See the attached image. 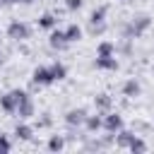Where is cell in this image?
<instances>
[{
	"label": "cell",
	"instance_id": "cell-15",
	"mask_svg": "<svg viewBox=\"0 0 154 154\" xmlns=\"http://www.w3.org/2000/svg\"><path fill=\"white\" fill-rule=\"evenodd\" d=\"M101 125H103V118H101V116H87V118H84V128H87L89 132L101 130Z\"/></svg>",
	"mask_w": 154,
	"mask_h": 154
},
{
	"label": "cell",
	"instance_id": "cell-10",
	"mask_svg": "<svg viewBox=\"0 0 154 154\" xmlns=\"http://www.w3.org/2000/svg\"><path fill=\"white\" fill-rule=\"evenodd\" d=\"M38 26H41V29H55V26H58V17H55L53 12H43V14L38 17Z\"/></svg>",
	"mask_w": 154,
	"mask_h": 154
},
{
	"label": "cell",
	"instance_id": "cell-21",
	"mask_svg": "<svg viewBox=\"0 0 154 154\" xmlns=\"http://www.w3.org/2000/svg\"><path fill=\"white\" fill-rule=\"evenodd\" d=\"M128 149H130V152H147V142H144V140H140V137L135 135V137H132V142L128 144Z\"/></svg>",
	"mask_w": 154,
	"mask_h": 154
},
{
	"label": "cell",
	"instance_id": "cell-13",
	"mask_svg": "<svg viewBox=\"0 0 154 154\" xmlns=\"http://www.w3.org/2000/svg\"><path fill=\"white\" fill-rule=\"evenodd\" d=\"M65 38H67V43H75V41H79L82 38V29L72 22V24H67V29H65Z\"/></svg>",
	"mask_w": 154,
	"mask_h": 154
},
{
	"label": "cell",
	"instance_id": "cell-9",
	"mask_svg": "<svg viewBox=\"0 0 154 154\" xmlns=\"http://www.w3.org/2000/svg\"><path fill=\"white\" fill-rule=\"evenodd\" d=\"M14 113H17L19 118H31V116H34V101H31V96H26V99H22Z\"/></svg>",
	"mask_w": 154,
	"mask_h": 154
},
{
	"label": "cell",
	"instance_id": "cell-5",
	"mask_svg": "<svg viewBox=\"0 0 154 154\" xmlns=\"http://www.w3.org/2000/svg\"><path fill=\"white\" fill-rule=\"evenodd\" d=\"M31 82H34V87H43V84H53V77H51V70L48 67H43V65H38L34 72H31Z\"/></svg>",
	"mask_w": 154,
	"mask_h": 154
},
{
	"label": "cell",
	"instance_id": "cell-1",
	"mask_svg": "<svg viewBox=\"0 0 154 154\" xmlns=\"http://www.w3.org/2000/svg\"><path fill=\"white\" fill-rule=\"evenodd\" d=\"M149 26H152V17H147V14H137V17H132V19H130V24L123 29V36L132 41V38L142 36Z\"/></svg>",
	"mask_w": 154,
	"mask_h": 154
},
{
	"label": "cell",
	"instance_id": "cell-3",
	"mask_svg": "<svg viewBox=\"0 0 154 154\" xmlns=\"http://www.w3.org/2000/svg\"><path fill=\"white\" fill-rule=\"evenodd\" d=\"M7 36L12 38V41H26L29 36H31V29H29V24L26 22H22V19H12L10 22V26H7Z\"/></svg>",
	"mask_w": 154,
	"mask_h": 154
},
{
	"label": "cell",
	"instance_id": "cell-7",
	"mask_svg": "<svg viewBox=\"0 0 154 154\" xmlns=\"http://www.w3.org/2000/svg\"><path fill=\"white\" fill-rule=\"evenodd\" d=\"M48 43H51L53 48H58V51L67 48V38H65V31H63V29H51V38H48Z\"/></svg>",
	"mask_w": 154,
	"mask_h": 154
},
{
	"label": "cell",
	"instance_id": "cell-2",
	"mask_svg": "<svg viewBox=\"0 0 154 154\" xmlns=\"http://www.w3.org/2000/svg\"><path fill=\"white\" fill-rule=\"evenodd\" d=\"M26 96H29V94H26L24 89H12V91H7V94L0 96V108H2L5 113H14L17 106H19V101L26 99Z\"/></svg>",
	"mask_w": 154,
	"mask_h": 154
},
{
	"label": "cell",
	"instance_id": "cell-8",
	"mask_svg": "<svg viewBox=\"0 0 154 154\" xmlns=\"http://www.w3.org/2000/svg\"><path fill=\"white\" fill-rule=\"evenodd\" d=\"M94 65L99 67V70H118V60H116V55H96V60H94Z\"/></svg>",
	"mask_w": 154,
	"mask_h": 154
},
{
	"label": "cell",
	"instance_id": "cell-16",
	"mask_svg": "<svg viewBox=\"0 0 154 154\" xmlns=\"http://www.w3.org/2000/svg\"><path fill=\"white\" fill-rule=\"evenodd\" d=\"M14 135H17L19 140H31V137H34V128H31V125H26V123H17Z\"/></svg>",
	"mask_w": 154,
	"mask_h": 154
},
{
	"label": "cell",
	"instance_id": "cell-12",
	"mask_svg": "<svg viewBox=\"0 0 154 154\" xmlns=\"http://www.w3.org/2000/svg\"><path fill=\"white\" fill-rule=\"evenodd\" d=\"M48 70H51L53 82H58V79H63V77L67 75V67H65L63 63H58V60H55V63H51V65H48Z\"/></svg>",
	"mask_w": 154,
	"mask_h": 154
},
{
	"label": "cell",
	"instance_id": "cell-11",
	"mask_svg": "<svg viewBox=\"0 0 154 154\" xmlns=\"http://www.w3.org/2000/svg\"><path fill=\"white\" fill-rule=\"evenodd\" d=\"M94 106H96L101 113H106V111H111V106H113V99H111L108 94H99V96H94Z\"/></svg>",
	"mask_w": 154,
	"mask_h": 154
},
{
	"label": "cell",
	"instance_id": "cell-23",
	"mask_svg": "<svg viewBox=\"0 0 154 154\" xmlns=\"http://www.w3.org/2000/svg\"><path fill=\"white\" fill-rule=\"evenodd\" d=\"M10 149H12V142L7 140V135H2V132H0V154H7Z\"/></svg>",
	"mask_w": 154,
	"mask_h": 154
},
{
	"label": "cell",
	"instance_id": "cell-25",
	"mask_svg": "<svg viewBox=\"0 0 154 154\" xmlns=\"http://www.w3.org/2000/svg\"><path fill=\"white\" fill-rule=\"evenodd\" d=\"M2 63H5V53L0 51V65H2Z\"/></svg>",
	"mask_w": 154,
	"mask_h": 154
},
{
	"label": "cell",
	"instance_id": "cell-22",
	"mask_svg": "<svg viewBox=\"0 0 154 154\" xmlns=\"http://www.w3.org/2000/svg\"><path fill=\"white\" fill-rule=\"evenodd\" d=\"M106 31V22H96V24H89V34L91 36H101Z\"/></svg>",
	"mask_w": 154,
	"mask_h": 154
},
{
	"label": "cell",
	"instance_id": "cell-17",
	"mask_svg": "<svg viewBox=\"0 0 154 154\" xmlns=\"http://www.w3.org/2000/svg\"><path fill=\"white\" fill-rule=\"evenodd\" d=\"M116 135H118V137H116V144H118V147H125V149H128V144H130V142H132V137H135V132L123 130V128H120Z\"/></svg>",
	"mask_w": 154,
	"mask_h": 154
},
{
	"label": "cell",
	"instance_id": "cell-14",
	"mask_svg": "<svg viewBox=\"0 0 154 154\" xmlns=\"http://www.w3.org/2000/svg\"><path fill=\"white\" fill-rule=\"evenodd\" d=\"M123 94H125L128 99H135V96L140 94V82H137V79H128V82L123 84Z\"/></svg>",
	"mask_w": 154,
	"mask_h": 154
},
{
	"label": "cell",
	"instance_id": "cell-4",
	"mask_svg": "<svg viewBox=\"0 0 154 154\" xmlns=\"http://www.w3.org/2000/svg\"><path fill=\"white\" fill-rule=\"evenodd\" d=\"M101 118H103V125H101V128H103L106 132H111V135H116V132L123 128V118H120L118 113H113V111H106Z\"/></svg>",
	"mask_w": 154,
	"mask_h": 154
},
{
	"label": "cell",
	"instance_id": "cell-24",
	"mask_svg": "<svg viewBox=\"0 0 154 154\" xmlns=\"http://www.w3.org/2000/svg\"><path fill=\"white\" fill-rule=\"evenodd\" d=\"M82 5H84V0H65V7H67L70 12H77Z\"/></svg>",
	"mask_w": 154,
	"mask_h": 154
},
{
	"label": "cell",
	"instance_id": "cell-26",
	"mask_svg": "<svg viewBox=\"0 0 154 154\" xmlns=\"http://www.w3.org/2000/svg\"><path fill=\"white\" fill-rule=\"evenodd\" d=\"M0 41H2V38H0Z\"/></svg>",
	"mask_w": 154,
	"mask_h": 154
},
{
	"label": "cell",
	"instance_id": "cell-20",
	"mask_svg": "<svg viewBox=\"0 0 154 154\" xmlns=\"http://www.w3.org/2000/svg\"><path fill=\"white\" fill-rule=\"evenodd\" d=\"M65 147V137H60V135H53L51 140H48V149L51 152H60Z\"/></svg>",
	"mask_w": 154,
	"mask_h": 154
},
{
	"label": "cell",
	"instance_id": "cell-6",
	"mask_svg": "<svg viewBox=\"0 0 154 154\" xmlns=\"http://www.w3.org/2000/svg\"><path fill=\"white\" fill-rule=\"evenodd\" d=\"M84 118H87V111H84V108H70V111L65 113V123H67L70 128L84 125Z\"/></svg>",
	"mask_w": 154,
	"mask_h": 154
},
{
	"label": "cell",
	"instance_id": "cell-18",
	"mask_svg": "<svg viewBox=\"0 0 154 154\" xmlns=\"http://www.w3.org/2000/svg\"><path fill=\"white\" fill-rule=\"evenodd\" d=\"M96 55H116V43L113 41H101L99 46H96Z\"/></svg>",
	"mask_w": 154,
	"mask_h": 154
},
{
	"label": "cell",
	"instance_id": "cell-19",
	"mask_svg": "<svg viewBox=\"0 0 154 154\" xmlns=\"http://www.w3.org/2000/svg\"><path fill=\"white\" fill-rule=\"evenodd\" d=\"M96 22H106V5L91 10V14H89V24H96Z\"/></svg>",
	"mask_w": 154,
	"mask_h": 154
}]
</instances>
